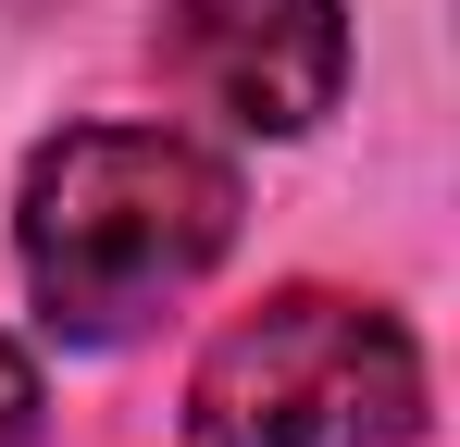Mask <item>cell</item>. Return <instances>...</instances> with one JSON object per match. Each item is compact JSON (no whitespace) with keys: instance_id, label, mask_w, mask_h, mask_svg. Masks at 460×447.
<instances>
[{"instance_id":"7a4b0ae2","label":"cell","mask_w":460,"mask_h":447,"mask_svg":"<svg viewBox=\"0 0 460 447\" xmlns=\"http://www.w3.org/2000/svg\"><path fill=\"white\" fill-rule=\"evenodd\" d=\"M187 435L199 447H411L423 435V348L385 298L274 286L199 348Z\"/></svg>"},{"instance_id":"3957f363","label":"cell","mask_w":460,"mask_h":447,"mask_svg":"<svg viewBox=\"0 0 460 447\" xmlns=\"http://www.w3.org/2000/svg\"><path fill=\"white\" fill-rule=\"evenodd\" d=\"M150 63L236 137H311L349 87V13L336 0H162Z\"/></svg>"},{"instance_id":"6da1fadb","label":"cell","mask_w":460,"mask_h":447,"mask_svg":"<svg viewBox=\"0 0 460 447\" xmlns=\"http://www.w3.org/2000/svg\"><path fill=\"white\" fill-rule=\"evenodd\" d=\"M236 249V162L187 125H63L25 162L13 261L63 348H125Z\"/></svg>"},{"instance_id":"277c9868","label":"cell","mask_w":460,"mask_h":447,"mask_svg":"<svg viewBox=\"0 0 460 447\" xmlns=\"http://www.w3.org/2000/svg\"><path fill=\"white\" fill-rule=\"evenodd\" d=\"M0 447H38V361L0 336Z\"/></svg>"}]
</instances>
